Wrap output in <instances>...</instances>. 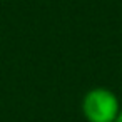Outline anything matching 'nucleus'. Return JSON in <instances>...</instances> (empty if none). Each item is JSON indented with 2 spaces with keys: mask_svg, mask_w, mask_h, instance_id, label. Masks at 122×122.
<instances>
[{
  "mask_svg": "<svg viewBox=\"0 0 122 122\" xmlns=\"http://www.w3.org/2000/svg\"><path fill=\"white\" fill-rule=\"evenodd\" d=\"M120 102L114 90L107 87H94L82 97V115L87 122H115L120 112Z\"/></svg>",
  "mask_w": 122,
  "mask_h": 122,
  "instance_id": "obj_1",
  "label": "nucleus"
},
{
  "mask_svg": "<svg viewBox=\"0 0 122 122\" xmlns=\"http://www.w3.org/2000/svg\"><path fill=\"white\" fill-rule=\"evenodd\" d=\"M115 122H122V107H120V112H119V115H117Z\"/></svg>",
  "mask_w": 122,
  "mask_h": 122,
  "instance_id": "obj_2",
  "label": "nucleus"
}]
</instances>
